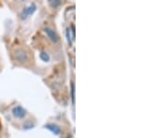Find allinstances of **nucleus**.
<instances>
[{
	"instance_id": "obj_8",
	"label": "nucleus",
	"mask_w": 168,
	"mask_h": 138,
	"mask_svg": "<svg viewBox=\"0 0 168 138\" xmlns=\"http://www.w3.org/2000/svg\"><path fill=\"white\" fill-rule=\"evenodd\" d=\"M50 4L52 6V7H57L58 5H60V1H59V0H56V1H52V0H50Z\"/></svg>"
},
{
	"instance_id": "obj_4",
	"label": "nucleus",
	"mask_w": 168,
	"mask_h": 138,
	"mask_svg": "<svg viewBox=\"0 0 168 138\" xmlns=\"http://www.w3.org/2000/svg\"><path fill=\"white\" fill-rule=\"evenodd\" d=\"M45 33L47 34V36H49V38L51 41H53V42H57L58 41V38H59L58 35L56 34V32L54 30H52L51 28H50V27L45 28Z\"/></svg>"
},
{
	"instance_id": "obj_1",
	"label": "nucleus",
	"mask_w": 168,
	"mask_h": 138,
	"mask_svg": "<svg viewBox=\"0 0 168 138\" xmlns=\"http://www.w3.org/2000/svg\"><path fill=\"white\" fill-rule=\"evenodd\" d=\"M36 10H37V6H36L35 3L29 4L27 7H25V8L23 10V11H22V13H21V18H22L23 20L27 19L30 15H32V14L36 11Z\"/></svg>"
},
{
	"instance_id": "obj_2",
	"label": "nucleus",
	"mask_w": 168,
	"mask_h": 138,
	"mask_svg": "<svg viewBox=\"0 0 168 138\" xmlns=\"http://www.w3.org/2000/svg\"><path fill=\"white\" fill-rule=\"evenodd\" d=\"M12 114L14 115V117L22 119L26 115V110L24 107H22L21 106H17L12 109Z\"/></svg>"
},
{
	"instance_id": "obj_9",
	"label": "nucleus",
	"mask_w": 168,
	"mask_h": 138,
	"mask_svg": "<svg viewBox=\"0 0 168 138\" xmlns=\"http://www.w3.org/2000/svg\"><path fill=\"white\" fill-rule=\"evenodd\" d=\"M74 93H75V90H74V84H72V99H73V103H74Z\"/></svg>"
},
{
	"instance_id": "obj_5",
	"label": "nucleus",
	"mask_w": 168,
	"mask_h": 138,
	"mask_svg": "<svg viewBox=\"0 0 168 138\" xmlns=\"http://www.w3.org/2000/svg\"><path fill=\"white\" fill-rule=\"evenodd\" d=\"M45 128H46V129H48V130H50V132H53L54 134H56V135L60 134V132H61L60 128H59L57 125L52 124V123H49V124L45 125Z\"/></svg>"
},
{
	"instance_id": "obj_10",
	"label": "nucleus",
	"mask_w": 168,
	"mask_h": 138,
	"mask_svg": "<svg viewBox=\"0 0 168 138\" xmlns=\"http://www.w3.org/2000/svg\"><path fill=\"white\" fill-rule=\"evenodd\" d=\"M0 130H1V123H0Z\"/></svg>"
},
{
	"instance_id": "obj_6",
	"label": "nucleus",
	"mask_w": 168,
	"mask_h": 138,
	"mask_svg": "<svg viewBox=\"0 0 168 138\" xmlns=\"http://www.w3.org/2000/svg\"><path fill=\"white\" fill-rule=\"evenodd\" d=\"M16 57H17V59H18L19 61H21V62H25V61L27 60V54H26L25 52L23 51V50H18V51L16 52Z\"/></svg>"
},
{
	"instance_id": "obj_3",
	"label": "nucleus",
	"mask_w": 168,
	"mask_h": 138,
	"mask_svg": "<svg viewBox=\"0 0 168 138\" xmlns=\"http://www.w3.org/2000/svg\"><path fill=\"white\" fill-rule=\"evenodd\" d=\"M67 37L69 43H73L75 41V26L74 24H71L67 29Z\"/></svg>"
},
{
	"instance_id": "obj_7",
	"label": "nucleus",
	"mask_w": 168,
	"mask_h": 138,
	"mask_svg": "<svg viewBox=\"0 0 168 138\" xmlns=\"http://www.w3.org/2000/svg\"><path fill=\"white\" fill-rule=\"evenodd\" d=\"M39 57H40V59H41L42 61H44V62H48V61L50 60V56H49V54H48L47 52H40Z\"/></svg>"
}]
</instances>
